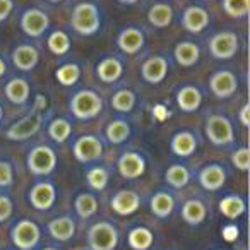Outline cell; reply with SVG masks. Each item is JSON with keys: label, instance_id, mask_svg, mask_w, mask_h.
I'll use <instances>...</instances> for the list:
<instances>
[{"label": "cell", "instance_id": "6da1fadb", "mask_svg": "<svg viewBox=\"0 0 250 250\" xmlns=\"http://www.w3.org/2000/svg\"><path fill=\"white\" fill-rule=\"evenodd\" d=\"M70 26L81 36H94L103 26V14L96 2L84 0L70 12Z\"/></svg>", "mask_w": 250, "mask_h": 250}, {"label": "cell", "instance_id": "7a4b0ae2", "mask_svg": "<svg viewBox=\"0 0 250 250\" xmlns=\"http://www.w3.org/2000/svg\"><path fill=\"white\" fill-rule=\"evenodd\" d=\"M104 101L94 89H79L69 98V111L76 120L89 122L100 117Z\"/></svg>", "mask_w": 250, "mask_h": 250}, {"label": "cell", "instance_id": "3957f363", "mask_svg": "<svg viewBox=\"0 0 250 250\" xmlns=\"http://www.w3.org/2000/svg\"><path fill=\"white\" fill-rule=\"evenodd\" d=\"M204 134L209 143L216 147H228L235 143L233 122L223 113H211L206 117Z\"/></svg>", "mask_w": 250, "mask_h": 250}, {"label": "cell", "instance_id": "277c9868", "mask_svg": "<svg viewBox=\"0 0 250 250\" xmlns=\"http://www.w3.org/2000/svg\"><path fill=\"white\" fill-rule=\"evenodd\" d=\"M59 163V154L50 144H38L26 154V168L33 177H50Z\"/></svg>", "mask_w": 250, "mask_h": 250}, {"label": "cell", "instance_id": "5b68a950", "mask_svg": "<svg viewBox=\"0 0 250 250\" xmlns=\"http://www.w3.org/2000/svg\"><path fill=\"white\" fill-rule=\"evenodd\" d=\"M43 124H45V118H43L42 108H36L31 113L24 115L18 122L9 125L4 136L5 139L12 141V143H24V141H29L31 137H35L43 129Z\"/></svg>", "mask_w": 250, "mask_h": 250}, {"label": "cell", "instance_id": "8992f818", "mask_svg": "<svg viewBox=\"0 0 250 250\" xmlns=\"http://www.w3.org/2000/svg\"><path fill=\"white\" fill-rule=\"evenodd\" d=\"M86 240L89 250H115L120 242V235L113 223L103 219L89 226Z\"/></svg>", "mask_w": 250, "mask_h": 250}, {"label": "cell", "instance_id": "52a82bcc", "mask_svg": "<svg viewBox=\"0 0 250 250\" xmlns=\"http://www.w3.org/2000/svg\"><path fill=\"white\" fill-rule=\"evenodd\" d=\"M11 242L18 250H35L42 242V228L33 219H19L11 228Z\"/></svg>", "mask_w": 250, "mask_h": 250}, {"label": "cell", "instance_id": "ba28073f", "mask_svg": "<svg viewBox=\"0 0 250 250\" xmlns=\"http://www.w3.org/2000/svg\"><path fill=\"white\" fill-rule=\"evenodd\" d=\"M72 154L77 163H98L104 154V143L103 139H100L98 136H93V134L79 136L72 144Z\"/></svg>", "mask_w": 250, "mask_h": 250}, {"label": "cell", "instance_id": "9c48e42d", "mask_svg": "<svg viewBox=\"0 0 250 250\" xmlns=\"http://www.w3.org/2000/svg\"><path fill=\"white\" fill-rule=\"evenodd\" d=\"M208 50L216 60H231L240 52V36L235 31H219L208 42Z\"/></svg>", "mask_w": 250, "mask_h": 250}, {"label": "cell", "instance_id": "30bf717a", "mask_svg": "<svg viewBox=\"0 0 250 250\" xmlns=\"http://www.w3.org/2000/svg\"><path fill=\"white\" fill-rule=\"evenodd\" d=\"M19 26L28 38H42L50 29V16L40 7H28L21 12Z\"/></svg>", "mask_w": 250, "mask_h": 250}, {"label": "cell", "instance_id": "8fae6325", "mask_svg": "<svg viewBox=\"0 0 250 250\" xmlns=\"http://www.w3.org/2000/svg\"><path fill=\"white\" fill-rule=\"evenodd\" d=\"M57 187L52 180H40L29 188L28 192V201L33 209L40 212L50 211L57 202Z\"/></svg>", "mask_w": 250, "mask_h": 250}, {"label": "cell", "instance_id": "7c38bea8", "mask_svg": "<svg viewBox=\"0 0 250 250\" xmlns=\"http://www.w3.org/2000/svg\"><path fill=\"white\" fill-rule=\"evenodd\" d=\"M146 158L139 151H124L117 160V170L125 180H137L146 173Z\"/></svg>", "mask_w": 250, "mask_h": 250}, {"label": "cell", "instance_id": "4fadbf2b", "mask_svg": "<svg viewBox=\"0 0 250 250\" xmlns=\"http://www.w3.org/2000/svg\"><path fill=\"white\" fill-rule=\"evenodd\" d=\"M209 91L218 100H229L238 91V77L228 69H219L209 77Z\"/></svg>", "mask_w": 250, "mask_h": 250}, {"label": "cell", "instance_id": "5bb4252c", "mask_svg": "<svg viewBox=\"0 0 250 250\" xmlns=\"http://www.w3.org/2000/svg\"><path fill=\"white\" fill-rule=\"evenodd\" d=\"M170 72V60L165 55H151L141 65V77L151 86H160Z\"/></svg>", "mask_w": 250, "mask_h": 250}, {"label": "cell", "instance_id": "9a60e30c", "mask_svg": "<svg viewBox=\"0 0 250 250\" xmlns=\"http://www.w3.org/2000/svg\"><path fill=\"white\" fill-rule=\"evenodd\" d=\"M143 199L132 188H122L117 190L110 199V208L118 216H132L141 209Z\"/></svg>", "mask_w": 250, "mask_h": 250}, {"label": "cell", "instance_id": "2e32d148", "mask_svg": "<svg viewBox=\"0 0 250 250\" xmlns=\"http://www.w3.org/2000/svg\"><path fill=\"white\" fill-rule=\"evenodd\" d=\"M228 171L221 163H208L197 173V182L204 190L218 192L226 185Z\"/></svg>", "mask_w": 250, "mask_h": 250}, {"label": "cell", "instance_id": "e0dca14e", "mask_svg": "<svg viewBox=\"0 0 250 250\" xmlns=\"http://www.w3.org/2000/svg\"><path fill=\"white\" fill-rule=\"evenodd\" d=\"M117 46L122 53L137 55L146 46V35L139 26H127L118 33Z\"/></svg>", "mask_w": 250, "mask_h": 250}, {"label": "cell", "instance_id": "ac0fdd59", "mask_svg": "<svg viewBox=\"0 0 250 250\" xmlns=\"http://www.w3.org/2000/svg\"><path fill=\"white\" fill-rule=\"evenodd\" d=\"M211 22V16L209 11L201 5H188L184 12H182L180 18V24L190 35H199L202 33Z\"/></svg>", "mask_w": 250, "mask_h": 250}, {"label": "cell", "instance_id": "d6986e66", "mask_svg": "<svg viewBox=\"0 0 250 250\" xmlns=\"http://www.w3.org/2000/svg\"><path fill=\"white\" fill-rule=\"evenodd\" d=\"M12 65L21 72H31L40 63V50L31 43H21L11 52Z\"/></svg>", "mask_w": 250, "mask_h": 250}, {"label": "cell", "instance_id": "ffe728a7", "mask_svg": "<svg viewBox=\"0 0 250 250\" xmlns=\"http://www.w3.org/2000/svg\"><path fill=\"white\" fill-rule=\"evenodd\" d=\"M94 72H96V77L103 84H115L117 81L122 79V76H124L125 65H124V62H122L120 57L106 55L96 63Z\"/></svg>", "mask_w": 250, "mask_h": 250}, {"label": "cell", "instance_id": "44dd1931", "mask_svg": "<svg viewBox=\"0 0 250 250\" xmlns=\"http://www.w3.org/2000/svg\"><path fill=\"white\" fill-rule=\"evenodd\" d=\"M175 101H177V106L180 108V111L194 113L201 108L202 101H204V94L194 84H184L175 93Z\"/></svg>", "mask_w": 250, "mask_h": 250}, {"label": "cell", "instance_id": "7402d4cb", "mask_svg": "<svg viewBox=\"0 0 250 250\" xmlns=\"http://www.w3.org/2000/svg\"><path fill=\"white\" fill-rule=\"evenodd\" d=\"M46 231H48V235L52 236L53 240H57V242H60V243H65L76 236L77 223L72 216L63 214V216H59V218H53L52 221H48Z\"/></svg>", "mask_w": 250, "mask_h": 250}, {"label": "cell", "instance_id": "603a6c76", "mask_svg": "<svg viewBox=\"0 0 250 250\" xmlns=\"http://www.w3.org/2000/svg\"><path fill=\"white\" fill-rule=\"evenodd\" d=\"M199 141L192 130H177L170 137V149L178 158H190L197 151Z\"/></svg>", "mask_w": 250, "mask_h": 250}, {"label": "cell", "instance_id": "cb8c5ba5", "mask_svg": "<svg viewBox=\"0 0 250 250\" xmlns=\"http://www.w3.org/2000/svg\"><path fill=\"white\" fill-rule=\"evenodd\" d=\"M4 94L12 104L24 106L31 98V84L26 77H11L4 86Z\"/></svg>", "mask_w": 250, "mask_h": 250}, {"label": "cell", "instance_id": "d4e9b609", "mask_svg": "<svg viewBox=\"0 0 250 250\" xmlns=\"http://www.w3.org/2000/svg\"><path fill=\"white\" fill-rule=\"evenodd\" d=\"M180 216L188 226H201L208 218V206L202 199L190 197L182 204Z\"/></svg>", "mask_w": 250, "mask_h": 250}, {"label": "cell", "instance_id": "484cf974", "mask_svg": "<svg viewBox=\"0 0 250 250\" xmlns=\"http://www.w3.org/2000/svg\"><path fill=\"white\" fill-rule=\"evenodd\" d=\"M175 206H177V201L170 190H158L149 199V211L160 219L170 218L175 211Z\"/></svg>", "mask_w": 250, "mask_h": 250}, {"label": "cell", "instance_id": "4316f807", "mask_svg": "<svg viewBox=\"0 0 250 250\" xmlns=\"http://www.w3.org/2000/svg\"><path fill=\"white\" fill-rule=\"evenodd\" d=\"M173 57L178 65L185 69L194 67L201 60V46L195 42H178L173 48Z\"/></svg>", "mask_w": 250, "mask_h": 250}, {"label": "cell", "instance_id": "83f0119b", "mask_svg": "<svg viewBox=\"0 0 250 250\" xmlns=\"http://www.w3.org/2000/svg\"><path fill=\"white\" fill-rule=\"evenodd\" d=\"M132 134V127L125 118H113L108 122L104 127V139L111 144V146H120L125 141L129 139Z\"/></svg>", "mask_w": 250, "mask_h": 250}, {"label": "cell", "instance_id": "f1b7e54d", "mask_svg": "<svg viewBox=\"0 0 250 250\" xmlns=\"http://www.w3.org/2000/svg\"><path fill=\"white\" fill-rule=\"evenodd\" d=\"M175 11L168 2H154L147 11V21L158 29H165L173 22Z\"/></svg>", "mask_w": 250, "mask_h": 250}, {"label": "cell", "instance_id": "f546056e", "mask_svg": "<svg viewBox=\"0 0 250 250\" xmlns=\"http://www.w3.org/2000/svg\"><path fill=\"white\" fill-rule=\"evenodd\" d=\"M127 243L132 250H151L154 245V233L144 225L132 226L127 233Z\"/></svg>", "mask_w": 250, "mask_h": 250}, {"label": "cell", "instance_id": "4dcf8cb0", "mask_svg": "<svg viewBox=\"0 0 250 250\" xmlns=\"http://www.w3.org/2000/svg\"><path fill=\"white\" fill-rule=\"evenodd\" d=\"M100 209V201L93 192H79L74 199V211L81 219H89L96 216Z\"/></svg>", "mask_w": 250, "mask_h": 250}, {"label": "cell", "instance_id": "1f68e13d", "mask_svg": "<svg viewBox=\"0 0 250 250\" xmlns=\"http://www.w3.org/2000/svg\"><path fill=\"white\" fill-rule=\"evenodd\" d=\"M219 212L228 219H238L247 212V201L238 194H228L219 201Z\"/></svg>", "mask_w": 250, "mask_h": 250}, {"label": "cell", "instance_id": "d6a6232c", "mask_svg": "<svg viewBox=\"0 0 250 250\" xmlns=\"http://www.w3.org/2000/svg\"><path fill=\"white\" fill-rule=\"evenodd\" d=\"M46 134L55 144H63L72 136V120L65 117H55L48 122Z\"/></svg>", "mask_w": 250, "mask_h": 250}, {"label": "cell", "instance_id": "836d02e7", "mask_svg": "<svg viewBox=\"0 0 250 250\" xmlns=\"http://www.w3.org/2000/svg\"><path fill=\"white\" fill-rule=\"evenodd\" d=\"M192 180V173L185 165L182 163H175L170 165L165 171V184L168 187L175 188V190H180V188L187 187Z\"/></svg>", "mask_w": 250, "mask_h": 250}, {"label": "cell", "instance_id": "e575fe53", "mask_svg": "<svg viewBox=\"0 0 250 250\" xmlns=\"http://www.w3.org/2000/svg\"><path fill=\"white\" fill-rule=\"evenodd\" d=\"M46 46L55 57H63L72 48V40H70L69 33H65L63 29H55L46 38Z\"/></svg>", "mask_w": 250, "mask_h": 250}, {"label": "cell", "instance_id": "d590c367", "mask_svg": "<svg viewBox=\"0 0 250 250\" xmlns=\"http://www.w3.org/2000/svg\"><path fill=\"white\" fill-rule=\"evenodd\" d=\"M111 103V108H113L115 111H118V113H130V111L136 108L137 104V96L136 93H134L132 89H127V87H124V89H118L113 93V96H111L110 100Z\"/></svg>", "mask_w": 250, "mask_h": 250}, {"label": "cell", "instance_id": "8d00e7d4", "mask_svg": "<svg viewBox=\"0 0 250 250\" xmlns=\"http://www.w3.org/2000/svg\"><path fill=\"white\" fill-rule=\"evenodd\" d=\"M86 184L91 190L101 192L110 184V171L103 165H93L86 171Z\"/></svg>", "mask_w": 250, "mask_h": 250}, {"label": "cell", "instance_id": "74e56055", "mask_svg": "<svg viewBox=\"0 0 250 250\" xmlns=\"http://www.w3.org/2000/svg\"><path fill=\"white\" fill-rule=\"evenodd\" d=\"M81 76H83V70H81L79 63L76 62H67L62 63L59 69L55 70V79L60 86L63 87H72L79 83Z\"/></svg>", "mask_w": 250, "mask_h": 250}, {"label": "cell", "instance_id": "f35d334b", "mask_svg": "<svg viewBox=\"0 0 250 250\" xmlns=\"http://www.w3.org/2000/svg\"><path fill=\"white\" fill-rule=\"evenodd\" d=\"M225 14L231 19H245L250 12V0H221Z\"/></svg>", "mask_w": 250, "mask_h": 250}, {"label": "cell", "instance_id": "ab89813d", "mask_svg": "<svg viewBox=\"0 0 250 250\" xmlns=\"http://www.w3.org/2000/svg\"><path fill=\"white\" fill-rule=\"evenodd\" d=\"M231 163L242 173H247L250 168V151L247 146H242L231 153Z\"/></svg>", "mask_w": 250, "mask_h": 250}, {"label": "cell", "instance_id": "60d3db41", "mask_svg": "<svg viewBox=\"0 0 250 250\" xmlns=\"http://www.w3.org/2000/svg\"><path fill=\"white\" fill-rule=\"evenodd\" d=\"M14 185V167L5 160H0V188H11Z\"/></svg>", "mask_w": 250, "mask_h": 250}, {"label": "cell", "instance_id": "b9f144b4", "mask_svg": "<svg viewBox=\"0 0 250 250\" xmlns=\"http://www.w3.org/2000/svg\"><path fill=\"white\" fill-rule=\"evenodd\" d=\"M14 214V202L7 194H0V223H5Z\"/></svg>", "mask_w": 250, "mask_h": 250}, {"label": "cell", "instance_id": "7bdbcfd3", "mask_svg": "<svg viewBox=\"0 0 250 250\" xmlns=\"http://www.w3.org/2000/svg\"><path fill=\"white\" fill-rule=\"evenodd\" d=\"M14 9H16L14 0H0V24L11 18Z\"/></svg>", "mask_w": 250, "mask_h": 250}, {"label": "cell", "instance_id": "ee69618b", "mask_svg": "<svg viewBox=\"0 0 250 250\" xmlns=\"http://www.w3.org/2000/svg\"><path fill=\"white\" fill-rule=\"evenodd\" d=\"M238 122L242 124V127H245V129L250 125V104L249 103H243L242 108H240Z\"/></svg>", "mask_w": 250, "mask_h": 250}, {"label": "cell", "instance_id": "f6af8a7d", "mask_svg": "<svg viewBox=\"0 0 250 250\" xmlns=\"http://www.w3.org/2000/svg\"><path fill=\"white\" fill-rule=\"evenodd\" d=\"M7 70H9V67H7V60L4 59V57L0 55V79L7 74Z\"/></svg>", "mask_w": 250, "mask_h": 250}, {"label": "cell", "instance_id": "bcb514c9", "mask_svg": "<svg viewBox=\"0 0 250 250\" xmlns=\"http://www.w3.org/2000/svg\"><path fill=\"white\" fill-rule=\"evenodd\" d=\"M117 2L122 5H134V4H137L139 0H117Z\"/></svg>", "mask_w": 250, "mask_h": 250}, {"label": "cell", "instance_id": "7dc6e473", "mask_svg": "<svg viewBox=\"0 0 250 250\" xmlns=\"http://www.w3.org/2000/svg\"><path fill=\"white\" fill-rule=\"evenodd\" d=\"M4 115H5L4 106H2V103H0V124H2V120H4Z\"/></svg>", "mask_w": 250, "mask_h": 250}, {"label": "cell", "instance_id": "c3c4849f", "mask_svg": "<svg viewBox=\"0 0 250 250\" xmlns=\"http://www.w3.org/2000/svg\"><path fill=\"white\" fill-rule=\"evenodd\" d=\"M46 2H50V4H62L65 0H46Z\"/></svg>", "mask_w": 250, "mask_h": 250}, {"label": "cell", "instance_id": "681fc988", "mask_svg": "<svg viewBox=\"0 0 250 250\" xmlns=\"http://www.w3.org/2000/svg\"><path fill=\"white\" fill-rule=\"evenodd\" d=\"M42 250H60L59 247H45V249H42Z\"/></svg>", "mask_w": 250, "mask_h": 250}, {"label": "cell", "instance_id": "f907efd6", "mask_svg": "<svg viewBox=\"0 0 250 250\" xmlns=\"http://www.w3.org/2000/svg\"><path fill=\"white\" fill-rule=\"evenodd\" d=\"M219 250H221V249H219Z\"/></svg>", "mask_w": 250, "mask_h": 250}]
</instances>
